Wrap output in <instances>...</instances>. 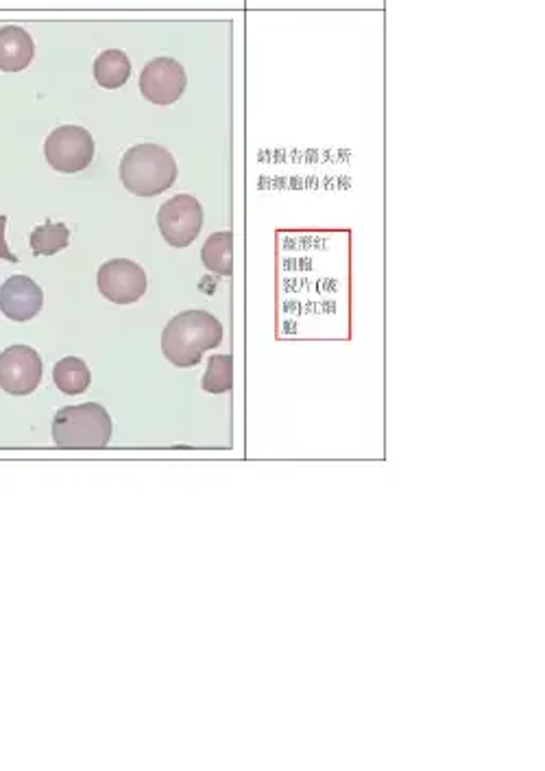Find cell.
I'll use <instances>...</instances> for the list:
<instances>
[{
	"label": "cell",
	"mask_w": 545,
	"mask_h": 771,
	"mask_svg": "<svg viewBox=\"0 0 545 771\" xmlns=\"http://www.w3.org/2000/svg\"><path fill=\"white\" fill-rule=\"evenodd\" d=\"M223 341V324L208 311H183L162 332V352L175 367H194Z\"/></svg>",
	"instance_id": "cell-1"
},
{
	"label": "cell",
	"mask_w": 545,
	"mask_h": 771,
	"mask_svg": "<svg viewBox=\"0 0 545 771\" xmlns=\"http://www.w3.org/2000/svg\"><path fill=\"white\" fill-rule=\"evenodd\" d=\"M120 179L129 192L138 197H155L177 182V162L168 149L142 142L122 155Z\"/></svg>",
	"instance_id": "cell-2"
},
{
	"label": "cell",
	"mask_w": 545,
	"mask_h": 771,
	"mask_svg": "<svg viewBox=\"0 0 545 771\" xmlns=\"http://www.w3.org/2000/svg\"><path fill=\"white\" fill-rule=\"evenodd\" d=\"M111 431L114 424L109 413L96 402L63 407L52 420V442L59 448L98 451L109 444Z\"/></svg>",
	"instance_id": "cell-3"
},
{
	"label": "cell",
	"mask_w": 545,
	"mask_h": 771,
	"mask_svg": "<svg viewBox=\"0 0 545 771\" xmlns=\"http://www.w3.org/2000/svg\"><path fill=\"white\" fill-rule=\"evenodd\" d=\"M46 162L59 173H79L92 164L94 138L79 125H61L52 129L44 142Z\"/></svg>",
	"instance_id": "cell-4"
},
{
	"label": "cell",
	"mask_w": 545,
	"mask_h": 771,
	"mask_svg": "<svg viewBox=\"0 0 545 771\" xmlns=\"http://www.w3.org/2000/svg\"><path fill=\"white\" fill-rule=\"evenodd\" d=\"M157 227L173 247H188L203 227V208L192 195H177L162 203Z\"/></svg>",
	"instance_id": "cell-5"
},
{
	"label": "cell",
	"mask_w": 545,
	"mask_h": 771,
	"mask_svg": "<svg viewBox=\"0 0 545 771\" xmlns=\"http://www.w3.org/2000/svg\"><path fill=\"white\" fill-rule=\"evenodd\" d=\"M96 282L100 295L114 304H133L146 293L149 287L144 269L127 258H114L100 265Z\"/></svg>",
	"instance_id": "cell-6"
},
{
	"label": "cell",
	"mask_w": 545,
	"mask_h": 771,
	"mask_svg": "<svg viewBox=\"0 0 545 771\" xmlns=\"http://www.w3.org/2000/svg\"><path fill=\"white\" fill-rule=\"evenodd\" d=\"M42 359L28 346H11L0 352V389L11 396H28L42 383Z\"/></svg>",
	"instance_id": "cell-7"
},
{
	"label": "cell",
	"mask_w": 545,
	"mask_h": 771,
	"mask_svg": "<svg viewBox=\"0 0 545 771\" xmlns=\"http://www.w3.org/2000/svg\"><path fill=\"white\" fill-rule=\"evenodd\" d=\"M188 85L186 70L173 57L151 59L140 74V92L153 105H173Z\"/></svg>",
	"instance_id": "cell-8"
},
{
	"label": "cell",
	"mask_w": 545,
	"mask_h": 771,
	"mask_svg": "<svg viewBox=\"0 0 545 771\" xmlns=\"http://www.w3.org/2000/svg\"><path fill=\"white\" fill-rule=\"evenodd\" d=\"M44 306V293L28 276H11L0 287V313L11 322H28Z\"/></svg>",
	"instance_id": "cell-9"
},
{
	"label": "cell",
	"mask_w": 545,
	"mask_h": 771,
	"mask_svg": "<svg viewBox=\"0 0 545 771\" xmlns=\"http://www.w3.org/2000/svg\"><path fill=\"white\" fill-rule=\"evenodd\" d=\"M35 55L33 37L15 24L0 28V70L20 72L24 70Z\"/></svg>",
	"instance_id": "cell-10"
},
{
	"label": "cell",
	"mask_w": 545,
	"mask_h": 771,
	"mask_svg": "<svg viewBox=\"0 0 545 771\" xmlns=\"http://www.w3.org/2000/svg\"><path fill=\"white\" fill-rule=\"evenodd\" d=\"M131 77V61L127 57V52L111 48V50H103L96 61H94V79L100 87L107 90H116L122 87Z\"/></svg>",
	"instance_id": "cell-11"
},
{
	"label": "cell",
	"mask_w": 545,
	"mask_h": 771,
	"mask_svg": "<svg viewBox=\"0 0 545 771\" xmlns=\"http://www.w3.org/2000/svg\"><path fill=\"white\" fill-rule=\"evenodd\" d=\"M201 260L205 269L216 276H232L234 273V234L232 232H216L212 234L201 249Z\"/></svg>",
	"instance_id": "cell-12"
},
{
	"label": "cell",
	"mask_w": 545,
	"mask_h": 771,
	"mask_svg": "<svg viewBox=\"0 0 545 771\" xmlns=\"http://www.w3.org/2000/svg\"><path fill=\"white\" fill-rule=\"evenodd\" d=\"M52 381L59 392H63L68 396H79L90 387L92 374H90V367L85 365V361H81L76 357H66L55 365Z\"/></svg>",
	"instance_id": "cell-13"
},
{
	"label": "cell",
	"mask_w": 545,
	"mask_h": 771,
	"mask_svg": "<svg viewBox=\"0 0 545 771\" xmlns=\"http://www.w3.org/2000/svg\"><path fill=\"white\" fill-rule=\"evenodd\" d=\"M70 243V230L63 223H44L31 232L28 245L33 256H52L66 249Z\"/></svg>",
	"instance_id": "cell-14"
},
{
	"label": "cell",
	"mask_w": 545,
	"mask_h": 771,
	"mask_svg": "<svg viewBox=\"0 0 545 771\" xmlns=\"http://www.w3.org/2000/svg\"><path fill=\"white\" fill-rule=\"evenodd\" d=\"M201 385H203V392L216 394V396L229 392L234 387V359H232V354H212Z\"/></svg>",
	"instance_id": "cell-15"
},
{
	"label": "cell",
	"mask_w": 545,
	"mask_h": 771,
	"mask_svg": "<svg viewBox=\"0 0 545 771\" xmlns=\"http://www.w3.org/2000/svg\"><path fill=\"white\" fill-rule=\"evenodd\" d=\"M4 227H7V217L0 214V260H7V262H17V256L11 254L7 241H4Z\"/></svg>",
	"instance_id": "cell-16"
}]
</instances>
